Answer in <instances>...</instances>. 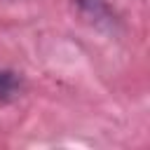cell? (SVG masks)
<instances>
[{
    "mask_svg": "<svg viewBox=\"0 0 150 150\" xmlns=\"http://www.w3.org/2000/svg\"><path fill=\"white\" fill-rule=\"evenodd\" d=\"M77 14L94 28L98 30H108L115 33L117 30V14L112 12V7L108 5V0H73Z\"/></svg>",
    "mask_w": 150,
    "mask_h": 150,
    "instance_id": "obj_1",
    "label": "cell"
},
{
    "mask_svg": "<svg viewBox=\"0 0 150 150\" xmlns=\"http://www.w3.org/2000/svg\"><path fill=\"white\" fill-rule=\"evenodd\" d=\"M23 94V77L0 66V103H9Z\"/></svg>",
    "mask_w": 150,
    "mask_h": 150,
    "instance_id": "obj_2",
    "label": "cell"
}]
</instances>
